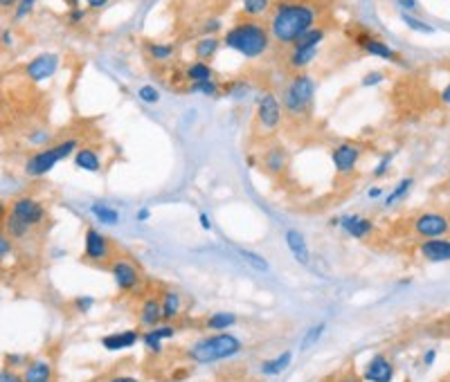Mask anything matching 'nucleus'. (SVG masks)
Instances as JSON below:
<instances>
[{
  "label": "nucleus",
  "instance_id": "2f4dec72",
  "mask_svg": "<svg viewBox=\"0 0 450 382\" xmlns=\"http://www.w3.org/2000/svg\"><path fill=\"white\" fill-rule=\"evenodd\" d=\"M90 214L100 221V225H117L120 223V211L115 207L106 205V202H93V205H90Z\"/></svg>",
  "mask_w": 450,
  "mask_h": 382
},
{
  "label": "nucleus",
  "instance_id": "2eb2a0df",
  "mask_svg": "<svg viewBox=\"0 0 450 382\" xmlns=\"http://www.w3.org/2000/svg\"><path fill=\"white\" fill-rule=\"evenodd\" d=\"M363 378L367 382H392L394 380V364L383 353H376L370 362L365 364Z\"/></svg>",
  "mask_w": 450,
  "mask_h": 382
},
{
  "label": "nucleus",
  "instance_id": "5fc2aeb1",
  "mask_svg": "<svg viewBox=\"0 0 450 382\" xmlns=\"http://www.w3.org/2000/svg\"><path fill=\"white\" fill-rule=\"evenodd\" d=\"M199 223H201V230H205V232L212 230V218L205 214V211H201V214H199Z\"/></svg>",
  "mask_w": 450,
  "mask_h": 382
},
{
  "label": "nucleus",
  "instance_id": "3c124183",
  "mask_svg": "<svg viewBox=\"0 0 450 382\" xmlns=\"http://www.w3.org/2000/svg\"><path fill=\"white\" fill-rule=\"evenodd\" d=\"M84 3H86V10L90 12H102L113 3V0H84Z\"/></svg>",
  "mask_w": 450,
  "mask_h": 382
},
{
  "label": "nucleus",
  "instance_id": "a19ab883",
  "mask_svg": "<svg viewBox=\"0 0 450 382\" xmlns=\"http://www.w3.org/2000/svg\"><path fill=\"white\" fill-rule=\"evenodd\" d=\"M88 14H90V10H86V7H75V10H68L65 21H68L70 25H81V23L88 19Z\"/></svg>",
  "mask_w": 450,
  "mask_h": 382
},
{
  "label": "nucleus",
  "instance_id": "09e8293b",
  "mask_svg": "<svg viewBox=\"0 0 450 382\" xmlns=\"http://www.w3.org/2000/svg\"><path fill=\"white\" fill-rule=\"evenodd\" d=\"M0 382H25L21 373H16L14 369H3L0 371Z\"/></svg>",
  "mask_w": 450,
  "mask_h": 382
},
{
  "label": "nucleus",
  "instance_id": "e433bc0d",
  "mask_svg": "<svg viewBox=\"0 0 450 382\" xmlns=\"http://www.w3.org/2000/svg\"><path fill=\"white\" fill-rule=\"evenodd\" d=\"M326 331V324L324 322H317L315 326H311L308 331H306V335L302 337V344H300V351H306V348H311L313 346L317 339L322 337V333Z\"/></svg>",
  "mask_w": 450,
  "mask_h": 382
},
{
  "label": "nucleus",
  "instance_id": "c756f323",
  "mask_svg": "<svg viewBox=\"0 0 450 382\" xmlns=\"http://www.w3.org/2000/svg\"><path fill=\"white\" fill-rule=\"evenodd\" d=\"M270 10H273V3H270V0H241V12L245 19L259 21V19H264L266 14H270Z\"/></svg>",
  "mask_w": 450,
  "mask_h": 382
},
{
  "label": "nucleus",
  "instance_id": "f03ea898",
  "mask_svg": "<svg viewBox=\"0 0 450 382\" xmlns=\"http://www.w3.org/2000/svg\"><path fill=\"white\" fill-rule=\"evenodd\" d=\"M221 43L227 50L241 54L243 59H261V56L268 54L273 38H270L268 25H264L261 21L243 19L225 29Z\"/></svg>",
  "mask_w": 450,
  "mask_h": 382
},
{
  "label": "nucleus",
  "instance_id": "7ed1b4c3",
  "mask_svg": "<svg viewBox=\"0 0 450 382\" xmlns=\"http://www.w3.org/2000/svg\"><path fill=\"white\" fill-rule=\"evenodd\" d=\"M243 348V342L230 331H221L216 335L201 337L199 342H194L187 348V357L196 364H216L223 360H232L234 355H239Z\"/></svg>",
  "mask_w": 450,
  "mask_h": 382
},
{
  "label": "nucleus",
  "instance_id": "a878e982",
  "mask_svg": "<svg viewBox=\"0 0 450 382\" xmlns=\"http://www.w3.org/2000/svg\"><path fill=\"white\" fill-rule=\"evenodd\" d=\"M178 45L176 43H162V40H153V43H146V54L151 56L155 63H167L176 56Z\"/></svg>",
  "mask_w": 450,
  "mask_h": 382
},
{
  "label": "nucleus",
  "instance_id": "72a5a7b5",
  "mask_svg": "<svg viewBox=\"0 0 450 382\" xmlns=\"http://www.w3.org/2000/svg\"><path fill=\"white\" fill-rule=\"evenodd\" d=\"M192 95H203V97H218L221 95V84L216 79H207V81H199V84H192L187 88Z\"/></svg>",
  "mask_w": 450,
  "mask_h": 382
},
{
  "label": "nucleus",
  "instance_id": "a211bd4d",
  "mask_svg": "<svg viewBox=\"0 0 450 382\" xmlns=\"http://www.w3.org/2000/svg\"><path fill=\"white\" fill-rule=\"evenodd\" d=\"M419 254L425 259V261H432V263L450 261V241L446 237H441V239H423L419 243Z\"/></svg>",
  "mask_w": 450,
  "mask_h": 382
},
{
  "label": "nucleus",
  "instance_id": "c85d7f7f",
  "mask_svg": "<svg viewBox=\"0 0 450 382\" xmlns=\"http://www.w3.org/2000/svg\"><path fill=\"white\" fill-rule=\"evenodd\" d=\"M291 362H293V351H282L280 355L261 362V373H264V376H280L282 371L289 369Z\"/></svg>",
  "mask_w": 450,
  "mask_h": 382
},
{
  "label": "nucleus",
  "instance_id": "f8f14e48",
  "mask_svg": "<svg viewBox=\"0 0 450 382\" xmlns=\"http://www.w3.org/2000/svg\"><path fill=\"white\" fill-rule=\"evenodd\" d=\"M56 70H59V56L54 52H43V54L34 56V59H30L23 72H25V77L30 81L38 84V81L52 79L56 75Z\"/></svg>",
  "mask_w": 450,
  "mask_h": 382
},
{
  "label": "nucleus",
  "instance_id": "bb28decb",
  "mask_svg": "<svg viewBox=\"0 0 450 382\" xmlns=\"http://www.w3.org/2000/svg\"><path fill=\"white\" fill-rule=\"evenodd\" d=\"M160 304H162V317H165V322L178 320L180 311H183V299H180L178 292H174V290L162 292Z\"/></svg>",
  "mask_w": 450,
  "mask_h": 382
},
{
  "label": "nucleus",
  "instance_id": "6e6552de",
  "mask_svg": "<svg viewBox=\"0 0 450 382\" xmlns=\"http://www.w3.org/2000/svg\"><path fill=\"white\" fill-rule=\"evenodd\" d=\"M111 274L120 292H135L142 286V272L131 259L115 256L111 261Z\"/></svg>",
  "mask_w": 450,
  "mask_h": 382
},
{
  "label": "nucleus",
  "instance_id": "864d4df0",
  "mask_svg": "<svg viewBox=\"0 0 450 382\" xmlns=\"http://www.w3.org/2000/svg\"><path fill=\"white\" fill-rule=\"evenodd\" d=\"M0 43H3L5 47H12L14 45V32L3 29V34H0Z\"/></svg>",
  "mask_w": 450,
  "mask_h": 382
},
{
  "label": "nucleus",
  "instance_id": "37998d69",
  "mask_svg": "<svg viewBox=\"0 0 450 382\" xmlns=\"http://www.w3.org/2000/svg\"><path fill=\"white\" fill-rule=\"evenodd\" d=\"M383 81H385V75H383L381 70H372V72H367V75L363 77V81H360V84H363L365 88H372V86L383 84Z\"/></svg>",
  "mask_w": 450,
  "mask_h": 382
},
{
  "label": "nucleus",
  "instance_id": "4d7b16f0",
  "mask_svg": "<svg viewBox=\"0 0 450 382\" xmlns=\"http://www.w3.org/2000/svg\"><path fill=\"white\" fill-rule=\"evenodd\" d=\"M23 362H25V357H23V355H7V364H10V369L19 367V364H23Z\"/></svg>",
  "mask_w": 450,
  "mask_h": 382
},
{
  "label": "nucleus",
  "instance_id": "ea45409f",
  "mask_svg": "<svg viewBox=\"0 0 450 382\" xmlns=\"http://www.w3.org/2000/svg\"><path fill=\"white\" fill-rule=\"evenodd\" d=\"M50 137H52L50 131H45V128H38V131H32V133L27 135V144L38 146V149H45L47 142H50Z\"/></svg>",
  "mask_w": 450,
  "mask_h": 382
},
{
  "label": "nucleus",
  "instance_id": "aec40b11",
  "mask_svg": "<svg viewBox=\"0 0 450 382\" xmlns=\"http://www.w3.org/2000/svg\"><path fill=\"white\" fill-rule=\"evenodd\" d=\"M75 167L81 169L86 174H102L104 171V162H102V153L93 149V146H79L72 156Z\"/></svg>",
  "mask_w": 450,
  "mask_h": 382
},
{
  "label": "nucleus",
  "instance_id": "58836bf2",
  "mask_svg": "<svg viewBox=\"0 0 450 382\" xmlns=\"http://www.w3.org/2000/svg\"><path fill=\"white\" fill-rule=\"evenodd\" d=\"M36 3H38V0H19V5L14 7V21L19 23L23 19H27V16L34 12Z\"/></svg>",
  "mask_w": 450,
  "mask_h": 382
},
{
  "label": "nucleus",
  "instance_id": "f3484780",
  "mask_svg": "<svg viewBox=\"0 0 450 382\" xmlns=\"http://www.w3.org/2000/svg\"><path fill=\"white\" fill-rule=\"evenodd\" d=\"M142 339V333L137 329H128V331H120V333H109V335L102 337V346L106 351L117 353L124 351V348H133L137 342Z\"/></svg>",
  "mask_w": 450,
  "mask_h": 382
},
{
  "label": "nucleus",
  "instance_id": "7c9ffc66",
  "mask_svg": "<svg viewBox=\"0 0 450 382\" xmlns=\"http://www.w3.org/2000/svg\"><path fill=\"white\" fill-rule=\"evenodd\" d=\"M412 184H414V178H410V176L403 178V180H398V184L394 187V189L387 191L385 198H383L385 207H394V205H398V202H403L407 198V193H410Z\"/></svg>",
  "mask_w": 450,
  "mask_h": 382
},
{
  "label": "nucleus",
  "instance_id": "79ce46f5",
  "mask_svg": "<svg viewBox=\"0 0 450 382\" xmlns=\"http://www.w3.org/2000/svg\"><path fill=\"white\" fill-rule=\"evenodd\" d=\"M221 29H223V21H221V19H207L201 27L203 36H214V34H218Z\"/></svg>",
  "mask_w": 450,
  "mask_h": 382
},
{
  "label": "nucleus",
  "instance_id": "bf43d9fd",
  "mask_svg": "<svg viewBox=\"0 0 450 382\" xmlns=\"http://www.w3.org/2000/svg\"><path fill=\"white\" fill-rule=\"evenodd\" d=\"M109 382H140L135 376H113Z\"/></svg>",
  "mask_w": 450,
  "mask_h": 382
},
{
  "label": "nucleus",
  "instance_id": "052dcab7",
  "mask_svg": "<svg viewBox=\"0 0 450 382\" xmlns=\"http://www.w3.org/2000/svg\"><path fill=\"white\" fill-rule=\"evenodd\" d=\"M338 382H360V378L356 376V373H345Z\"/></svg>",
  "mask_w": 450,
  "mask_h": 382
},
{
  "label": "nucleus",
  "instance_id": "e2e57ef3",
  "mask_svg": "<svg viewBox=\"0 0 450 382\" xmlns=\"http://www.w3.org/2000/svg\"><path fill=\"white\" fill-rule=\"evenodd\" d=\"M7 214H10V205H5V202L0 200V221H3V218H7Z\"/></svg>",
  "mask_w": 450,
  "mask_h": 382
},
{
  "label": "nucleus",
  "instance_id": "13d9d810",
  "mask_svg": "<svg viewBox=\"0 0 450 382\" xmlns=\"http://www.w3.org/2000/svg\"><path fill=\"white\" fill-rule=\"evenodd\" d=\"M439 102L444 104V106H450V81L446 84L444 91H441V95H439Z\"/></svg>",
  "mask_w": 450,
  "mask_h": 382
},
{
  "label": "nucleus",
  "instance_id": "393cba45",
  "mask_svg": "<svg viewBox=\"0 0 450 382\" xmlns=\"http://www.w3.org/2000/svg\"><path fill=\"white\" fill-rule=\"evenodd\" d=\"M221 40L216 38V36H201L199 40L194 43V56L199 61H212L214 56L218 54V50H221Z\"/></svg>",
  "mask_w": 450,
  "mask_h": 382
},
{
  "label": "nucleus",
  "instance_id": "4468645a",
  "mask_svg": "<svg viewBox=\"0 0 450 382\" xmlns=\"http://www.w3.org/2000/svg\"><path fill=\"white\" fill-rule=\"evenodd\" d=\"M320 54V45H302V43H293L289 47V56H286V66L293 72H304L311 63L317 59Z\"/></svg>",
  "mask_w": 450,
  "mask_h": 382
},
{
  "label": "nucleus",
  "instance_id": "0e129e2a",
  "mask_svg": "<svg viewBox=\"0 0 450 382\" xmlns=\"http://www.w3.org/2000/svg\"><path fill=\"white\" fill-rule=\"evenodd\" d=\"M68 5V10H75V7H81V0H63Z\"/></svg>",
  "mask_w": 450,
  "mask_h": 382
},
{
  "label": "nucleus",
  "instance_id": "9d476101",
  "mask_svg": "<svg viewBox=\"0 0 450 382\" xmlns=\"http://www.w3.org/2000/svg\"><path fill=\"white\" fill-rule=\"evenodd\" d=\"M10 216H14L16 221L25 223L27 227H36V225H41L45 221L47 209H45L43 202H38L36 198L21 196L10 205Z\"/></svg>",
  "mask_w": 450,
  "mask_h": 382
},
{
  "label": "nucleus",
  "instance_id": "4c0bfd02",
  "mask_svg": "<svg viewBox=\"0 0 450 382\" xmlns=\"http://www.w3.org/2000/svg\"><path fill=\"white\" fill-rule=\"evenodd\" d=\"M137 97H140V102L146 104V106H155V104L160 102V93H158V88L151 86V84L140 86V91H137Z\"/></svg>",
  "mask_w": 450,
  "mask_h": 382
},
{
  "label": "nucleus",
  "instance_id": "4be33fe9",
  "mask_svg": "<svg viewBox=\"0 0 450 382\" xmlns=\"http://www.w3.org/2000/svg\"><path fill=\"white\" fill-rule=\"evenodd\" d=\"M261 165H264V169L270 176H280V174L286 171V165H289V151H286L282 144H273L264 153Z\"/></svg>",
  "mask_w": 450,
  "mask_h": 382
},
{
  "label": "nucleus",
  "instance_id": "c03bdc74",
  "mask_svg": "<svg viewBox=\"0 0 450 382\" xmlns=\"http://www.w3.org/2000/svg\"><path fill=\"white\" fill-rule=\"evenodd\" d=\"M392 160H394V156H392V153H387V156H383L379 165L374 167L372 176H374V178H383V176H385V174H387V169L392 167Z\"/></svg>",
  "mask_w": 450,
  "mask_h": 382
},
{
  "label": "nucleus",
  "instance_id": "0eeeda50",
  "mask_svg": "<svg viewBox=\"0 0 450 382\" xmlns=\"http://www.w3.org/2000/svg\"><path fill=\"white\" fill-rule=\"evenodd\" d=\"M84 259L93 263H111L113 259V243L106 237L104 232H100L97 227H86L84 234Z\"/></svg>",
  "mask_w": 450,
  "mask_h": 382
},
{
  "label": "nucleus",
  "instance_id": "49530a36",
  "mask_svg": "<svg viewBox=\"0 0 450 382\" xmlns=\"http://www.w3.org/2000/svg\"><path fill=\"white\" fill-rule=\"evenodd\" d=\"M401 14H412L419 10V0H394Z\"/></svg>",
  "mask_w": 450,
  "mask_h": 382
},
{
  "label": "nucleus",
  "instance_id": "de8ad7c7",
  "mask_svg": "<svg viewBox=\"0 0 450 382\" xmlns=\"http://www.w3.org/2000/svg\"><path fill=\"white\" fill-rule=\"evenodd\" d=\"M14 250V241L10 237H0V261H3L5 256H10Z\"/></svg>",
  "mask_w": 450,
  "mask_h": 382
},
{
  "label": "nucleus",
  "instance_id": "f704fd0d",
  "mask_svg": "<svg viewBox=\"0 0 450 382\" xmlns=\"http://www.w3.org/2000/svg\"><path fill=\"white\" fill-rule=\"evenodd\" d=\"M236 254H239L245 263H248L252 270H257V272H268V261L261 254H257V252H252V250H236Z\"/></svg>",
  "mask_w": 450,
  "mask_h": 382
},
{
  "label": "nucleus",
  "instance_id": "dca6fc26",
  "mask_svg": "<svg viewBox=\"0 0 450 382\" xmlns=\"http://www.w3.org/2000/svg\"><path fill=\"white\" fill-rule=\"evenodd\" d=\"M338 227L347 234V237L356 239V241H363V239H367L374 232V223L370 221V218H365V216H360V214H345V216H340Z\"/></svg>",
  "mask_w": 450,
  "mask_h": 382
},
{
  "label": "nucleus",
  "instance_id": "680f3d73",
  "mask_svg": "<svg viewBox=\"0 0 450 382\" xmlns=\"http://www.w3.org/2000/svg\"><path fill=\"white\" fill-rule=\"evenodd\" d=\"M16 5H19V0H0V10H10Z\"/></svg>",
  "mask_w": 450,
  "mask_h": 382
},
{
  "label": "nucleus",
  "instance_id": "9b49d317",
  "mask_svg": "<svg viewBox=\"0 0 450 382\" xmlns=\"http://www.w3.org/2000/svg\"><path fill=\"white\" fill-rule=\"evenodd\" d=\"M363 158V149L354 142H342L338 146L331 149V162H333V169L338 171L340 176H349L354 174L358 169V162Z\"/></svg>",
  "mask_w": 450,
  "mask_h": 382
},
{
  "label": "nucleus",
  "instance_id": "6e6d98bb",
  "mask_svg": "<svg viewBox=\"0 0 450 382\" xmlns=\"http://www.w3.org/2000/svg\"><path fill=\"white\" fill-rule=\"evenodd\" d=\"M151 218V209L149 207H140L137 209V214H135V221H140V223H146Z\"/></svg>",
  "mask_w": 450,
  "mask_h": 382
},
{
  "label": "nucleus",
  "instance_id": "473e14b6",
  "mask_svg": "<svg viewBox=\"0 0 450 382\" xmlns=\"http://www.w3.org/2000/svg\"><path fill=\"white\" fill-rule=\"evenodd\" d=\"M234 324H236V315H234V313L221 311V313H214V315L207 317L205 326H207L210 331H214V333H221V331H230Z\"/></svg>",
  "mask_w": 450,
  "mask_h": 382
},
{
  "label": "nucleus",
  "instance_id": "8fccbe9b",
  "mask_svg": "<svg viewBox=\"0 0 450 382\" xmlns=\"http://www.w3.org/2000/svg\"><path fill=\"white\" fill-rule=\"evenodd\" d=\"M75 306H77L79 313H88L90 308L95 306V299H93V297H77V299H75Z\"/></svg>",
  "mask_w": 450,
  "mask_h": 382
},
{
  "label": "nucleus",
  "instance_id": "603ef678",
  "mask_svg": "<svg viewBox=\"0 0 450 382\" xmlns=\"http://www.w3.org/2000/svg\"><path fill=\"white\" fill-rule=\"evenodd\" d=\"M383 196H385V189H383V187H370V189H367V198L370 200L383 198Z\"/></svg>",
  "mask_w": 450,
  "mask_h": 382
},
{
  "label": "nucleus",
  "instance_id": "39448f33",
  "mask_svg": "<svg viewBox=\"0 0 450 382\" xmlns=\"http://www.w3.org/2000/svg\"><path fill=\"white\" fill-rule=\"evenodd\" d=\"M79 149V142L75 137H68L59 144L45 146V149H36L32 156H27L25 165H23V174L27 178H43L59 165V162L68 160L75 156V151Z\"/></svg>",
  "mask_w": 450,
  "mask_h": 382
},
{
  "label": "nucleus",
  "instance_id": "5701e85b",
  "mask_svg": "<svg viewBox=\"0 0 450 382\" xmlns=\"http://www.w3.org/2000/svg\"><path fill=\"white\" fill-rule=\"evenodd\" d=\"M140 326L142 329H153V326H160L162 322H165V317H162V304L160 299L155 297H146L142 306H140Z\"/></svg>",
  "mask_w": 450,
  "mask_h": 382
},
{
  "label": "nucleus",
  "instance_id": "ddd939ff",
  "mask_svg": "<svg viewBox=\"0 0 450 382\" xmlns=\"http://www.w3.org/2000/svg\"><path fill=\"white\" fill-rule=\"evenodd\" d=\"M356 45H358L365 54L376 56V59H383V61H390V63L398 61V54L394 52V47H390L385 40H381V38H376V36H372V34H367V32H363V34L356 36Z\"/></svg>",
  "mask_w": 450,
  "mask_h": 382
},
{
  "label": "nucleus",
  "instance_id": "c9c22d12",
  "mask_svg": "<svg viewBox=\"0 0 450 382\" xmlns=\"http://www.w3.org/2000/svg\"><path fill=\"white\" fill-rule=\"evenodd\" d=\"M401 21H403L412 32H419V34H435V27H432L430 23L416 19V16H412V14H401Z\"/></svg>",
  "mask_w": 450,
  "mask_h": 382
},
{
  "label": "nucleus",
  "instance_id": "338daca9",
  "mask_svg": "<svg viewBox=\"0 0 450 382\" xmlns=\"http://www.w3.org/2000/svg\"><path fill=\"white\" fill-rule=\"evenodd\" d=\"M0 237H5V221H0Z\"/></svg>",
  "mask_w": 450,
  "mask_h": 382
},
{
  "label": "nucleus",
  "instance_id": "1a4fd4ad",
  "mask_svg": "<svg viewBox=\"0 0 450 382\" xmlns=\"http://www.w3.org/2000/svg\"><path fill=\"white\" fill-rule=\"evenodd\" d=\"M412 230L421 239H441L450 232V218L441 211H423L414 218Z\"/></svg>",
  "mask_w": 450,
  "mask_h": 382
},
{
  "label": "nucleus",
  "instance_id": "cd10ccee",
  "mask_svg": "<svg viewBox=\"0 0 450 382\" xmlns=\"http://www.w3.org/2000/svg\"><path fill=\"white\" fill-rule=\"evenodd\" d=\"M185 79L192 81V84H199V81H207V79H214V70L207 61H192L185 66Z\"/></svg>",
  "mask_w": 450,
  "mask_h": 382
},
{
  "label": "nucleus",
  "instance_id": "6ab92c4d",
  "mask_svg": "<svg viewBox=\"0 0 450 382\" xmlns=\"http://www.w3.org/2000/svg\"><path fill=\"white\" fill-rule=\"evenodd\" d=\"M176 333H178L176 326H171V324L162 322L160 326L146 329V331L142 333V342H144V346L149 348L153 355H160V353H162V342H165V339L176 337Z\"/></svg>",
  "mask_w": 450,
  "mask_h": 382
},
{
  "label": "nucleus",
  "instance_id": "a18cd8bd",
  "mask_svg": "<svg viewBox=\"0 0 450 382\" xmlns=\"http://www.w3.org/2000/svg\"><path fill=\"white\" fill-rule=\"evenodd\" d=\"M225 93L232 95L234 99H241V97L248 93V84H245V81H232V84L225 88Z\"/></svg>",
  "mask_w": 450,
  "mask_h": 382
},
{
  "label": "nucleus",
  "instance_id": "412c9836",
  "mask_svg": "<svg viewBox=\"0 0 450 382\" xmlns=\"http://www.w3.org/2000/svg\"><path fill=\"white\" fill-rule=\"evenodd\" d=\"M284 241H286V248H289L293 259H295L300 265L308 267V263H311V250H308V243L304 239V234H302L300 230H289V232H286Z\"/></svg>",
  "mask_w": 450,
  "mask_h": 382
},
{
  "label": "nucleus",
  "instance_id": "20e7f679",
  "mask_svg": "<svg viewBox=\"0 0 450 382\" xmlns=\"http://www.w3.org/2000/svg\"><path fill=\"white\" fill-rule=\"evenodd\" d=\"M280 102L289 117H304L315 102V79L308 72H295L284 86Z\"/></svg>",
  "mask_w": 450,
  "mask_h": 382
},
{
  "label": "nucleus",
  "instance_id": "69168bd1",
  "mask_svg": "<svg viewBox=\"0 0 450 382\" xmlns=\"http://www.w3.org/2000/svg\"><path fill=\"white\" fill-rule=\"evenodd\" d=\"M435 362V351H428V355H425V364H432Z\"/></svg>",
  "mask_w": 450,
  "mask_h": 382
},
{
  "label": "nucleus",
  "instance_id": "423d86ee",
  "mask_svg": "<svg viewBox=\"0 0 450 382\" xmlns=\"http://www.w3.org/2000/svg\"><path fill=\"white\" fill-rule=\"evenodd\" d=\"M255 119H257V126L264 133L280 131V126H282V121H284V108H282L280 97H277L273 91H264V93L257 95Z\"/></svg>",
  "mask_w": 450,
  "mask_h": 382
},
{
  "label": "nucleus",
  "instance_id": "f257e3e1",
  "mask_svg": "<svg viewBox=\"0 0 450 382\" xmlns=\"http://www.w3.org/2000/svg\"><path fill=\"white\" fill-rule=\"evenodd\" d=\"M317 19H320V10L315 5L304 0H280L270 10V38L284 47H291L304 32L317 25Z\"/></svg>",
  "mask_w": 450,
  "mask_h": 382
},
{
  "label": "nucleus",
  "instance_id": "b1692460",
  "mask_svg": "<svg viewBox=\"0 0 450 382\" xmlns=\"http://www.w3.org/2000/svg\"><path fill=\"white\" fill-rule=\"evenodd\" d=\"M23 380H25V382H52L54 380V369H52L50 360L38 357V360L27 362L25 371H23Z\"/></svg>",
  "mask_w": 450,
  "mask_h": 382
}]
</instances>
